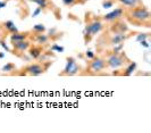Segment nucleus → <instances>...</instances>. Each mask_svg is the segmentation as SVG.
I'll return each mask as SVG.
<instances>
[{"mask_svg": "<svg viewBox=\"0 0 151 133\" xmlns=\"http://www.w3.org/2000/svg\"><path fill=\"white\" fill-rule=\"evenodd\" d=\"M124 17L127 22L135 26H144L147 29H150L151 14L148 7L143 5H139L133 8H125Z\"/></svg>", "mask_w": 151, "mask_h": 133, "instance_id": "1", "label": "nucleus"}, {"mask_svg": "<svg viewBox=\"0 0 151 133\" xmlns=\"http://www.w3.org/2000/svg\"><path fill=\"white\" fill-rule=\"evenodd\" d=\"M105 27V22L101 20V16L91 15V13L85 14V27L83 31L84 43L88 44L96 35H98Z\"/></svg>", "mask_w": 151, "mask_h": 133, "instance_id": "2", "label": "nucleus"}, {"mask_svg": "<svg viewBox=\"0 0 151 133\" xmlns=\"http://www.w3.org/2000/svg\"><path fill=\"white\" fill-rule=\"evenodd\" d=\"M132 35V33H125V34H121V33H111V32H105L101 37L99 38L98 43H97V48L98 50H105L107 48H111L114 46L124 43L126 40H129Z\"/></svg>", "mask_w": 151, "mask_h": 133, "instance_id": "3", "label": "nucleus"}, {"mask_svg": "<svg viewBox=\"0 0 151 133\" xmlns=\"http://www.w3.org/2000/svg\"><path fill=\"white\" fill-rule=\"evenodd\" d=\"M52 61H35L27 64L26 66L22 67L21 69H15L12 72L10 75H17V76H40L45 74Z\"/></svg>", "mask_w": 151, "mask_h": 133, "instance_id": "4", "label": "nucleus"}, {"mask_svg": "<svg viewBox=\"0 0 151 133\" xmlns=\"http://www.w3.org/2000/svg\"><path fill=\"white\" fill-rule=\"evenodd\" d=\"M108 69L105 56H94L92 59H89L88 66L85 71L82 72V75H100L105 73V71Z\"/></svg>", "mask_w": 151, "mask_h": 133, "instance_id": "5", "label": "nucleus"}, {"mask_svg": "<svg viewBox=\"0 0 151 133\" xmlns=\"http://www.w3.org/2000/svg\"><path fill=\"white\" fill-rule=\"evenodd\" d=\"M105 57H106L108 69H119V68H123L124 66H126L131 61V59L127 57V55L124 51L117 52V53L108 51L105 55Z\"/></svg>", "mask_w": 151, "mask_h": 133, "instance_id": "6", "label": "nucleus"}, {"mask_svg": "<svg viewBox=\"0 0 151 133\" xmlns=\"http://www.w3.org/2000/svg\"><path fill=\"white\" fill-rule=\"evenodd\" d=\"M81 71V66L77 64L74 57H67L66 58V66L59 73V76H74L77 75Z\"/></svg>", "mask_w": 151, "mask_h": 133, "instance_id": "7", "label": "nucleus"}, {"mask_svg": "<svg viewBox=\"0 0 151 133\" xmlns=\"http://www.w3.org/2000/svg\"><path fill=\"white\" fill-rule=\"evenodd\" d=\"M109 32L111 33H121V34H125V33H129V27L127 25V23L125 22L123 18L121 20H117L115 22L109 23Z\"/></svg>", "mask_w": 151, "mask_h": 133, "instance_id": "8", "label": "nucleus"}, {"mask_svg": "<svg viewBox=\"0 0 151 133\" xmlns=\"http://www.w3.org/2000/svg\"><path fill=\"white\" fill-rule=\"evenodd\" d=\"M124 12H125V7H123V6L119 5L118 7L115 8L110 13H108V14H106V15H102V16H101V20L105 23L115 22V21L121 20V18L124 17Z\"/></svg>", "mask_w": 151, "mask_h": 133, "instance_id": "9", "label": "nucleus"}, {"mask_svg": "<svg viewBox=\"0 0 151 133\" xmlns=\"http://www.w3.org/2000/svg\"><path fill=\"white\" fill-rule=\"evenodd\" d=\"M31 44H32V40H31V39H26V40H22V41L14 42V43H12V46H13L12 53H14L16 56H19L21 53H24L25 51L29 50Z\"/></svg>", "mask_w": 151, "mask_h": 133, "instance_id": "10", "label": "nucleus"}, {"mask_svg": "<svg viewBox=\"0 0 151 133\" xmlns=\"http://www.w3.org/2000/svg\"><path fill=\"white\" fill-rule=\"evenodd\" d=\"M29 55L31 56V58H33L34 60H39V59L42 57V55L45 51V46H41V44H31V47L29 48Z\"/></svg>", "mask_w": 151, "mask_h": 133, "instance_id": "11", "label": "nucleus"}, {"mask_svg": "<svg viewBox=\"0 0 151 133\" xmlns=\"http://www.w3.org/2000/svg\"><path fill=\"white\" fill-rule=\"evenodd\" d=\"M136 67H137V64H136L135 61H133V60H131L129 64L126 65V66H124V69H118V71H116V72H114V75H121V76H129V75H132L133 72L136 69Z\"/></svg>", "mask_w": 151, "mask_h": 133, "instance_id": "12", "label": "nucleus"}, {"mask_svg": "<svg viewBox=\"0 0 151 133\" xmlns=\"http://www.w3.org/2000/svg\"><path fill=\"white\" fill-rule=\"evenodd\" d=\"M31 40L32 42H35L37 44H41V46H48L50 43V40L51 38L48 34H45V33H39V34H31Z\"/></svg>", "mask_w": 151, "mask_h": 133, "instance_id": "13", "label": "nucleus"}, {"mask_svg": "<svg viewBox=\"0 0 151 133\" xmlns=\"http://www.w3.org/2000/svg\"><path fill=\"white\" fill-rule=\"evenodd\" d=\"M32 32L31 31H25V32H19L17 31L15 33L10 34V43H14L17 41H22V40H26V39H30Z\"/></svg>", "mask_w": 151, "mask_h": 133, "instance_id": "14", "label": "nucleus"}, {"mask_svg": "<svg viewBox=\"0 0 151 133\" xmlns=\"http://www.w3.org/2000/svg\"><path fill=\"white\" fill-rule=\"evenodd\" d=\"M115 2H118L121 6L125 8H133L139 5H142L141 0H115Z\"/></svg>", "mask_w": 151, "mask_h": 133, "instance_id": "15", "label": "nucleus"}, {"mask_svg": "<svg viewBox=\"0 0 151 133\" xmlns=\"http://www.w3.org/2000/svg\"><path fill=\"white\" fill-rule=\"evenodd\" d=\"M4 27H5V30L7 31L8 34H13V33H15V32H17L18 30H17V27L15 26V24H14V22L13 21H7V22H5L4 24Z\"/></svg>", "mask_w": 151, "mask_h": 133, "instance_id": "16", "label": "nucleus"}, {"mask_svg": "<svg viewBox=\"0 0 151 133\" xmlns=\"http://www.w3.org/2000/svg\"><path fill=\"white\" fill-rule=\"evenodd\" d=\"M45 31H47V27L43 24H37L33 26L31 32H32V34H39V33H45Z\"/></svg>", "mask_w": 151, "mask_h": 133, "instance_id": "17", "label": "nucleus"}, {"mask_svg": "<svg viewBox=\"0 0 151 133\" xmlns=\"http://www.w3.org/2000/svg\"><path fill=\"white\" fill-rule=\"evenodd\" d=\"M16 69V65L14 63H7L5 66L1 68V71L4 72V73H12V72H14Z\"/></svg>", "mask_w": 151, "mask_h": 133, "instance_id": "18", "label": "nucleus"}, {"mask_svg": "<svg viewBox=\"0 0 151 133\" xmlns=\"http://www.w3.org/2000/svg\"><path fill=\"white\" fill-rule=\"evenodd\" d=\"M31 1L38 4V6L41 9H45V8L49 7V0H31Z\"/></svg>", "mask_w": 151, "mask_h": 133, "instance_id": "19", "label": "nucleus"}, {"mask_svg": "<svg viewBox=\"0 0 151 133\" xmlns=\"http://www.w3.org/2000/svg\"><path fill=\"white\" fill-rule=\"evenodd\" d=\"M114 5H115V0H104L102 1V7L105 9L114 7Z\"/></svg>", "mask_w": 151, "mask_h": 133, "instance_id": "20", "label": "nucleus"}, {"mask_svg": "<svg viewBox=\"0 0 151 133\" xmlns=\"http://www.w3.org/2000/svg\"><path fill=\"white\" fill-rule=\"evenodd\" d=\"M63 1V4L65 5V6H67V7H73L74 5L77 4V0H61Z\"/></svg>", "mask_w": 151, "mask_h": 133, "instance_id": "21", "label": "nucleus"}, {"mask_svg": "<svg viewBox=\"0 0 151 133\" xmlns=\"http://www.w3.org/2000/svg\"><path fill=\"white\" fill-rule=\"evenodd\" d=\"M51 50H52V51L63 52V51H64V47H60V46H58L57 43H55L52 47H51Z\"/></svg>", "mask_w": 151, "mask_h": 133, "instance_id": "22", "label": "nucleus"}, {"mask_svg": "<svg viewBox=\"0 0 151 133\" xmlns=\"http://www.w3.org/2000/svg\"><path fill=\"white\" fill-rule=\"evenodd\" d=\"M0 44H1V47H2L5 50H7L8 52H12V50L7 47V44L5 43V39H4V38H0Z\"/></svg>", "mask_w": 151, "mask_h": 133, "instance_id": "23", "label": "nucleus"}, {"mask_svg": "<svg viewBox=\"0 0 151 133\" xmlns=\"http://www.w3.org/2000/svg\"><path fill=\"white\" fill-rule=\"evenodd\" d=\"M85 56H86V58L88 59H92L94 56H96V53L93 51H91V50H88V51L85 52Z\"/></svg>", "mask_w": 151, "mask_h": 133, "instance_id": "24", "label": "nucleus"}, {"mask_svg": "<svg viewBox=\"0 0 151 133\" xmlns=\"http://www.w3.org/2000/svg\"><path fill=\"white\" fill-rule=\"evenodd\" d=\"M148 35H149V33H143V35H142V33H139V35H137V40H139V41L145 40V38H148Z\"/></svg>", "mask_w": 151, "mask_h": 133, "instance_id": "25", "label": "nucleus"}, {"mask_svg": "<svg viewBox=\"0 0 151 133\" xmlns=\"http://www.w3.org/2000/svg\"><path fill=\"white\" fill-rule=\"evenodd\" d=\"M41 12H42V9H41L40 7H38L37 9H35V10H34V13L32 14V16H33V17H37V16H38V15L40 14Z\"/></svg>", "mask_w": 151, "mask_h": 133, "instance_id": "26", "label": "nucleus"}, {"mask_svg": "<svg viewBox=\"0 0 151 133\" xmlns=\"http://www.w3.org/2000/svg\"><path fill=\"white\" fill-rule=\"evenodd\" d=\"M141 44H142L143 47H145V48H148V47H149V44L147 43V41H145V40H142V41H141Z\"/></svg>", "mask_w": 151, "mask_h": 133, "instance_id": "27", "label": "nucleus"}, {"mask_svg": "<svg viewBox=\"0 0 151 133\" xmlns=\"http://www.w3.org/2000/svg\"><path fill=\"white\" fill-rule=\"evenodd\" d=\"M6 7V2L5 1H0V8H4Z\"/></svg>", "mask_w": 151, "mask_h": 133, "instance_id": "28", "label": "nucleus"}, {"mask_svg": "<svg viewBox=\"0 0 151 133\" xmlns=\"http://www.w3.org/2000/svg\"><path fill=\"white\" fill-rule=\"evenodd\" d=\"M86 1H89V0H77V4H85Z\"/></svg>", "mask_w": 151, "mask_h": 133, "instance_id": "29", "label": "nucleus"}]
</instances>
